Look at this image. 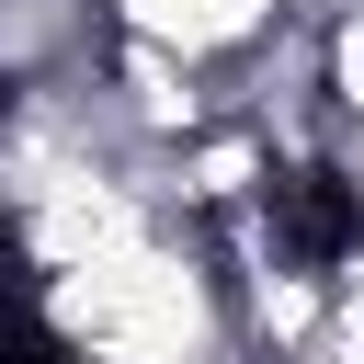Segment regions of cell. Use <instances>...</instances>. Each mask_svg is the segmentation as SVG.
Listing matches in <instances>:
<instances>
[{
    "instance_id": "obj_3",
    "label": "cell",
    "mask_w": 364,
    "mask_h": 364,
    "mask_svg": "<svg viewBox=\"0 0 364 364\" xmlns=\"http://www.w3.org/2000/svg\"><path fill=\"white\" fill-rule=\"evenodd\" d=\"M318 159H330V182H341V205H353V228H364V125H330Z\"/></svg>"
},
{
    "instance_id": "obj_2",
    "label": "cell",
    "mask_w": 364,
    "mask_h": 364,
    "mask_svg": "<svg viewBox=\"0 0 364 364\" xmlns=\"http://www.w3.org/2000/svg\"><path fill=\"white\" fill-rule=\"evenodd\" d=\"M318 102H330V125H364V0L318 11Z\"/></svg>"
},
{
    "instance_id": "obj_1",
    "label": "cell",
    "mask_w": 364,
    "mask_h": 364,
    "mask_svg": "<svg viewBox=\"0 0 364 364\" xmlns=\"http://www.w3.org/2000/svg\"><path fill=\"white\" fill-rule=\"evenodd\" d=\"M284 11H296V0H102L114 34H136V46L182 57V68H228V57H250Z\"/></svg>"
}]
</instances>
